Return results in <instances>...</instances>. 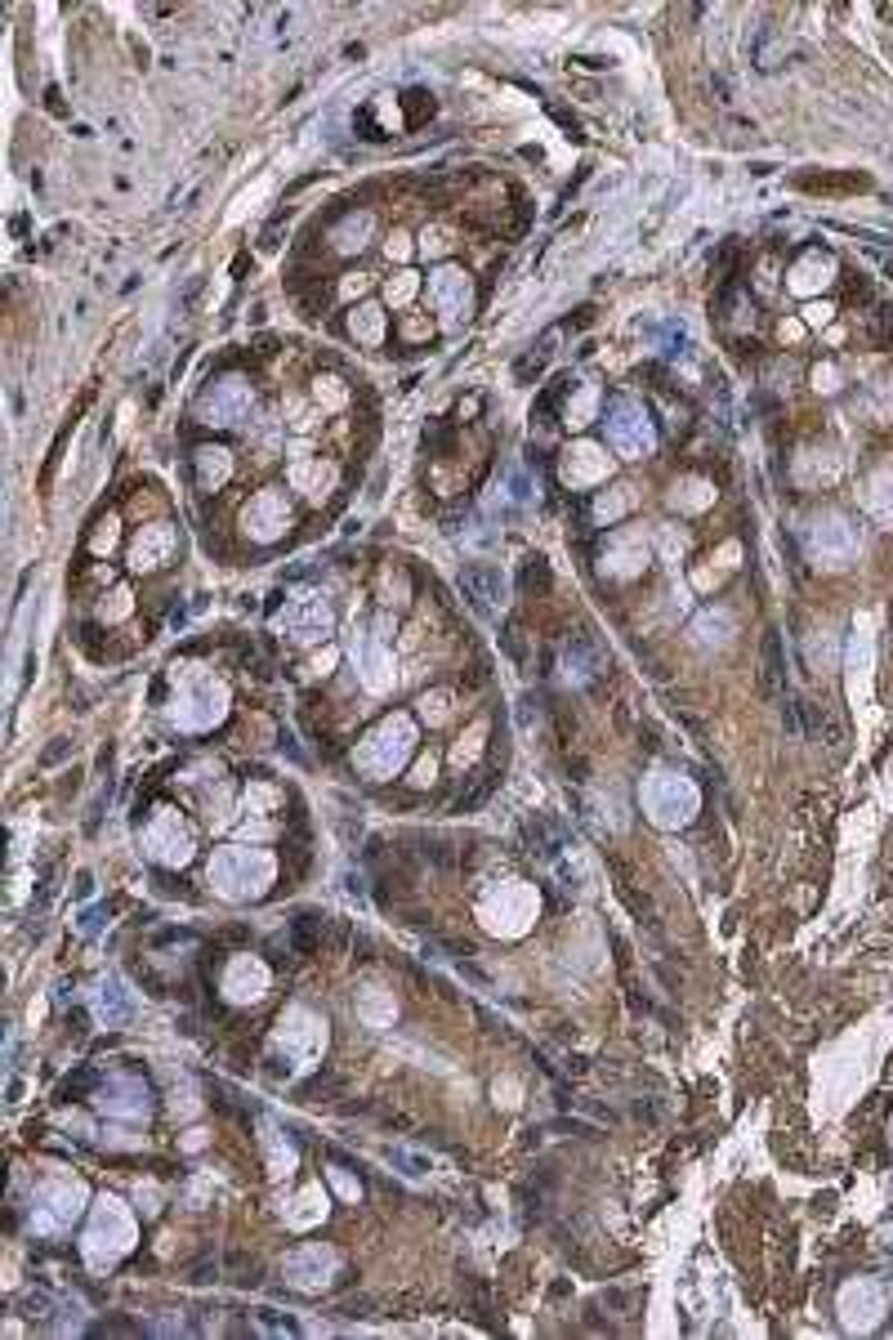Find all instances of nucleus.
<instances>
[{"instance_id":"nucleus-32","label":"nucleus","mask_w":893,"mask_h":1340,"mask_svg":"<svg viewBox=\"0 0 893 1340\" xmlns=\"http://www.w3.org/2000/svg\"><path fill=\"white\" fill-rule=\"evenodd\" d=\"M23 1314L27 1318H50L54 1314V1300L45 1296V1291H27V1296H23Z\"/></svg>"},{"instance_id":"nucleus-22","label":"nucleus","mask_w":893,"mask_h":1340,"mask_svg":"<svg viewBox=\"0 0 893 1340\" xmlns=\"http://www.w3.org/2000/svg\"><path fill=\"white\" fill-rule=\"evenodd\" d=\"M371 228H376V219L362 210V215H349L340 228L331 233V242H335V251H344V255H353V251H362L367 246V237H371Z\"/></svg>"},{"instance_id":"nucleus-12","label":"nucleus","mask_w":893,"mask_h":1340,"mask_svg":"<svg viewBox=\"0 0 893 1340\" xmlns=\"http://www.w3.org/2000/svg\"><path fill=\"white\" fill-rule=\"evenodd\" d=\"M286 519H291V514H286V501L277 492H264V496H255V501L246 505V528H251L259 541H268V536L282 532Z\"/></svg>"},{"instance_id":"nucleus-35","label":"nucleus","mask_w":893,"mask_h":1340,"mask_svg":"<svg viewBox=\"0 0 893 1340\" xmlns=\"http://www.w3.org/2000/svg\"><path fill=\"white\" fill-rule=\"evenodd\" d=\"M63 755H72V742H67V737H54V746L41 755V769H50V764H59Z\"/></svg>"},{"instance_id":"nucleus-5","label":"nucleus","mask_w":893,"mask_h":1340,"mask_svg":"<svg viewBox=\"0 0 893 1340\" xmlns=\"http://www.w3.org/2000/svg\"><path fill=\"white\" fill-rule=\"evenodd\" d=\"M246 411H251V389H246V380H237V376L219 380V385H210L206 394H201V416H206L210 425H242Z\"/></svg>"},{"instance_id":"nucleus-40","label":"nucleus","mask_w":893,"mask_h":1340,"mask_svg":"<svg viewBox=\"0 0 893 1340\" xmlns=\"http://www.w3.org/2000/svg\"><path fill=\"white\" fill-rule=\"evenodd\" d=\"M416 782H434V760H420V769H416Z\"/></svg>"},{"instance_id":"nucleus-21","label":"nucleus","mask_w":893,"mask_h":1340,"mask_svg":"<svg viewBox=\"0 0 893 1340\" xmlns=\"http://www.w3.org/2000/svg\"><path fill=\"white\" fill-rule=\"evenodd\" d=\"M99 1010H103V1019L117 1028V1023H126L130 1014H134V1001H130V992H126V983L121 979H103V988H99Z\"/></svg>"},{"instance_id":"nucleus-6","label":"nucleus","mask_w":893,"mask_h":1340,"mask_svg":"<svg viewBox=\"0 0 893 1340\" xmlns=\"http://www.w3.org/2000/svg\"><path fill=\"white\" fill-rule=\"evenodd\" d=\"M175 715L188 729H206V724H215L224 715V688L215 679H192L188 693L175 702Z\"/></svg>"},{"instance_id":"nucleus-34","label":"nucleus","mask_w":893,"mask_h":1340,"mask_svg":"<svg viewBox=\"0 0 893 1340\" xmlns=\"http://www.w3.org/2000/svg\"><path fill=\"white\" fill-rule=\"evenodd\" d=\"M541 367H545V353H536V349H532L527 358H518V362H514V376H518V380H532V376H541Z\"/></svg>"},{"instance_id":"nucleus-20","label":"nucleus","mask_w":893,"mask_h":1340,"mask_svg":"<svg viewBox=\"0 0 893 1340\" xmlns=\"http://www.w3.org/2000/svg\"><path fill=\"white\" fill-rule=\"evenodd\" d=\"M45 1206H36V1220L45 1224V1229H59V1224H67L76 1215V1202H81V1193L76 1189H59V1193H45L41 1198Z\"/></svg>"},{"instance_id":"nucleus-25","label":"nucleus","mask_w":893,"mask_h":1340,"mask_svg":"<svg viewBox=\"0 0 893 1340\" xmlns=\"http://www.w3.org/2000/svg\"><path fill=\"white\" fill-rule=\"evenodd\" d=\"M782 679H786L782 635H777V630H768V635H764V688H768V693H777V688H782Z\"/></svg>"},{"instance_id":"nucleus-31","label":"nucleus","mask_w":893,"mask_h":1340,"mask_svg":"<svg viewBox=\"0 0 893 1340\" xmlns=\"http://www.w3.org/2000/svg\"><path fill=\"white\" fill-rule=\"evenodd\" d=\"M255 1323H259V1332H273V1336H295V1332H300V1323H295V1318H286V1314H277V1309H255Z\"/></svg>"},{"instance_id":"nucleus-13","label":"nucleus","mask_w":893,"mask_h":1340,"mask_svg":"<svg viewBox=\"0 0 893 1340\" xmlns=\"http://www.w3.org/2000/svg\"><path fill=\"white\" fill-rule=\"evenodd\" d=\"M99 1108L103 1113H117V1117H143L148 1113V1090L139 1081H108L99 1090Z\"/></svg>"},{"instance_id":"nucleus-17","label":"nucleus","mask_w":893,"mask_h":1340,"mask_svg":"<svg viewBox=\"0 0 893 1340\" xmlns=\"http://www.w3.org/2000/svg\"><path fill=\"white\" fill-rule=\"evenodd\" d=\"M876 1314H880V1287L858 1282V1287L844 1291V1323L849 1327H871Z\"/></svg>"},{"instance_id":"nucleus-33","label":"nucleus","mask_w":893,"mask_h":1340,"mask_svg":"<svg viewBox=\"0 0 893 1340\" xmlns=\"http://www.w3.org/2000/svg\"><path fill=\"white\" fill-rule=\"evenodd\" d=\"M90 1086H99V1072H90V1068H81L76 1077H67L63 1081V1095H85Z\"/></svg>"},{"instance_id":"nucleus-9","label":"nucleus","mask_w":893,"mask_h":1340,"mask_svg":"<svg viewBox=\"0 0 893 1340\" xmlns=\"http://www.w3.org/2000/svg\"><path fill=\"white\" fill-rule=\"evenodd\" d=\"M853 528L840 519V514H822V519H813L809 523V545L822 554V559H844V554L853 550Z\"/></svg>"},{"instance_id":"nucleus-37","label":"nucleus","mask_w":893,"mask_h":1340,"mask_svg":"<svg viewBox=\"0 0 893 1340\" xmlns=\"http://www.w3.org/2000/svg\"><path fill=\"white\" fill-rule=\"evenodd\" d=\"M411 291H416V282H411V277H402L398 286L389 282V300H411Z\"/></svg>"},{"instance_id":"nucleus-8","label":"nucleus","mask_w":893,"mask_h":1340,"mask_svg":"<svg viewBox=\"0 0 893 1340\" xmlns=\"http://www.w3.org/2000/svg\"><path fill=\"white\" fill-rule=\"evenodd\" d=\"M148 854L161 858V863H184L192 854V836L179 827V818L166 809V818H157L148 827Z\"/></svg>"},{"instance_id":"nucleus-10","label":"nucleus","mask_w":893,"mask_h":1340,"mask_svg":"<svg viewBox=\"0 0 893 1340\" xmlns=\"http://www.w3.org/2000/svg\"><path fill=\"white\" fill-rule=\"evenodd\" d=\"M282 626L291 630L295 639H322L331 630V608L322 599H300L282 612Z\"/></svg>"},{"instance_id":"nucleus-2","label":"nucleus","mask_w":893,"mask_h":1340,"mask_svg":"<svg viewBox=\"0 0 893 1340\" xmlns=\"http://www.w3.org/2000/svg\"><path fill=\"white\" fill-rule=\"evenodd\" d=\"M411 742H416V729H411L407 715H393V720H384L380 729L358 746L362 773H371V778H389V773L402 769V760L411 755Z\"/></svg>"},{"instance_id":"nucleus-14","label":"nucleus","mask_w":893,"mask_h":1340,"mask_svg":"<svg viewBox=\"0 0 893 1340\" xmlns=\"http://www.w3.org/2000/svg\"><path fill=\"white\" fill-rule=\"evenodd\" d=\"M264 988H268V970L259 961H251V956H237L233 961V970H228V979H224V992L233 1001H255V997H264Z\"/></svg>"},{"instance_id":"nucleus-26","label":"nucleus","mask_w":893,"mask_h":1340,"mask_svg":"<svg viewBox=\"0 0 893 1340\" xmlns=\"http://www.w3.org/2000/svg\"><path fill=\"white\" fill-rule=\"evenodd\" d=\"M518 586H523L527 595H545V590L554 586V572H550V563H545L541 554H532V559L523 563V577H518Z\"/></svg>"},{"instance_id":"nucleus-7","label":"nucleus","mask_w":893,"mask_h":1340,"mask_svg":"<svg viewBox=\"0 0 893 1340\" xmlns=\"http://www.w3.org/2000/svg\"><path fill=\"white\" fill-rule=\"evenodd\" d=\"M469 277H465V268H456V264H443L438 273H429V300L438 304V313H443L447 322H460L469 313Z\"/></svg>"},{"instance_id":"nucleus-3","label":"nucleus","mask_w":893,"mask_h":1340,"mask_svg":"<svg viewBox=\"0 0 893 1340\" xmlns=\"http://www.w3.org/2000/svg\"><path fill=\"white\" fill-rule=\"evenodd\" d=\"M643 804H648V818L657 827H684L697 813V791L693 782L675 778V773H652L643 782Z\"/></svg>"},{"instance_id":"nucleus-1","label":"nucleus","mask_w":893,"mask_h":1340,"mask_svg":"<svg viewBox=\"0 0 893 1340\" xmlns=\"http://www.w3.org/2000/svg\"><path fill=\"white\" fill-rule=\"evenodd\" d=\"M273 880V858L259 849H219L210 858V885L224 898H251Z\"/></svg>"},{"instance_id":"nucleus-16","label":"nucleus","mask_w":893,"mask_h":1340,"mask_svg":"<svg viewBox=\"0 0 893 1340\" xmlns=\"http://www.w3.org/2000/svg\"><path fill=\"white\" fill-rule=\"evenodd\" d=\"M563 666H568V679H576V684H590V679L603 670L599 644H594L590 635H572L568 653H563Z\"/></svg>"},{"instance_id":"nucleus-36","label":"nucleus","mask_w":893,"mask_h":1340,"mask_svg":"<svg viewBox=\"0 0 893 1340\" xmlns=\"http://www.w3.org/2000/svg\"><path fill=\"white\" fill-rule=\"evenodd\" d=\"M505 648H510V657H514V662H523V639H518V626H510V630H505Z\"/></svg>"},{"instance_id":"nucleus-18","label":"nucleus","mask_w":893,"mask_h":1340,"mask_svg":"<svg viewBox=\"0 0 893 1340\" xmlns=\"http://www.w3.org/2000/svg\"><path fill=\"white\" fill-rule=\"evenodd\" d=\"M326 1269H331V1251H318V1247L286 1260V1278L300 1282V1287H318V1282H326Z\"/></svg>"},{"instance_id":"nucleus-23","label":"nucleus","mask_w":893,"mask_h":1340,"mask_svg":"<svg viewBox=\"0 0 893 1340\" xmlns=\"http://www.w3.org/2000/svg\"><path fill=\"white\" fill-rule=\"evenodd\" d=\"M751 59H755V67H760V72H777V67L786 63V45H777V32H773L768 23L760 27V32H755Z\"/></svg>"},{"instance_id":"nucleus-4","label":"nucleus","mask_w":893,"mask_h":1340,"mask_svg":"<svg viewBox=\"0 0 893 1340\" xmlns=\"http://www.w3.org/2000/svg\"><path fill=\"white\" fill-rule=\"evenodd\" d=\"M608 443H612V452L617 456H626V461H639V456H648L652 452V425H648V416H643V407L639 402H630V398H617L608 407Z\"/></svg>"},{"instance_id":"nucleus-30","label":"nucleus","mask_w":893,"mask_h":1340,"mask_svg":"<svg viewBox=\"0 0 893 1340\" xmlns=\"http://www.w3.org/2000/svg\"><path fill=\"white\" fill-rule=\"evenodd\" d=\"M349 331L362 335V340H380V309L376 304H362V309L349 318Z\"/></svg>"},{"instance_id":"nucleus-29","label":"nucleus","mask_w":893,"mask_h":1340,"mask_svg":"<svg viewBox=\"0 0 893 1340\" xmlns=\"http://www.w3.org/2000/svg\"><path fill=\"white\" fill-rule=\"evenodd\" d=\"M496 787H501V769L483 773V782H478V787H474V791H469V796H460V800H456V813H474V809H478V804H483L487 796H492V791H496Z\"/></svg>"},{"instance_id":"nucleus-38","label":"nucleus","mask_w":893,"mask_h":1340,"mask_svg":"<svg viewBox=\"0 0 893 1340\" xmlns=\"http://www.w3.org/2000/svg\"><path fill=\"white\" fill-rule=\"evenodd\" d=\"M90 889H94V876L81 871V876H76V898H90Z\"/></svg>"},{"instance_id":"nucleus-19","label":"nucleus","mask_w":893,"mask_h":1340,"mask_svg":"<svg viewBox=\"0 0 893 1340\" xmlns=\"http://www.w3.org/2000/svg\"><path fill=\"white\" fill-rule=\"evenodd\" d=\"M831 255H822V251H813L804 264H795V273H791V291H800V295H809V291H818V286H827L831 282Z\"/></svg>"},{"instance_id":"nucleus-24","label":"nucleus","mask_w":893,"mask_h":1340,"mask_svg":"<svg viewBox=\"0 0 893 1340\" xmlns=\"http://www.w3.org/2000/svg\"><path fill=\"white\" fill-rule=\"evenodd\" d=\"M166 550H170V532L166 528H148L139 541H134V563H139V568H161Z\"/></svg>"},{"instance_id":"nucleus-27","label":"nucleus","mask_w":893,"mask_h":1340,"mask_svg":"<svg viewBox=\"0 0 893 1340\" xmlns=\"http://www.w3.org/2000/svg\"><path fill=\"white\" fill-rule=\"evenodd\" d=\"M197 469H201V483H224L228 478V452L224 447H201L197 452Z\"/></svg>"},{"instance_id":"nucleus-39","label":"nucleus","mask_w":893,"mask_h":1340,"mask_svg":"<svg viewBox=\"0 0 893 1340\" xmlns=\"http://www.w3.org/2000/svg\"><path fill=\"white\" fill-rule=\"evenodd\" d=\"M99 925H103V912H85V921H81V930H85V934H94Z\"/></svg>"},{"instance_id":"nucleus-15","label":"nucleus","mask_w":893,"mask_h":1340,"mask_svg":"<svg viewBox=\"0 0 893 1340\" xmlns=\"http://www.w3.org/2000/svg\"><path fill=\"white\" fill-rule=\"evenodd\" d=\"M523 840H527V849H532L536 858H545V863H559V854L568 849L563 827H559V822H550V818H527L523 822Z\"/></svg>"},{"instance_id":"nucleus-11","label":"nucleus","mask_w":893,"mask_h":1340,"mask_svg":"<svg viewBox=\"0 0 893 1340\" xmlns=\"http://www.w3.org/2000/svg\"><path fill=\"white\" fill-rule=\"evenodd\" d=\"M460 586H465V595L474 599V608H492L496 599H505V577H501L496 563H465Z\"/></svg>"},{"instance_id":"nucleus-28","label":"nucleus","mask_w":893,"mask_h":1340,"mask_svg":"<svg viewBox=\"0 0 893 1340\" xmlns=\"http://www.w3.org/2000/svg\"><path fill=\"white\" fill-rule=\"evenodd\" d=\"M384 1157H389L393 1166H402V1175H429L434 1171V1162H429L425 1153H411V1148H384Z\"/></svg>"}]
</instances>
